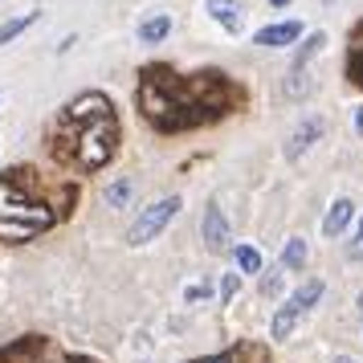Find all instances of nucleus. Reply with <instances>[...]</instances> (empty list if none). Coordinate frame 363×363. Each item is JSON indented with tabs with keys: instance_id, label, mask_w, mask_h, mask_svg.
I'll list each match as a JSON object with an SVG mask.
<instances>
[{
	"instance_id": "nucleus-13",
	"label": "nucleus",
	"mask_w": 363,
	"mask_h": 363,
	"mask_svg": "<svg viewBox=\"0 0 363 363\" xmlns=\"http://www.w3.org/2000/svg\"><path fill=\"white\" fill-rule=\"evenodd\" d=\"M302 262H306V241H302V237H294V241H286L281 265H286V269H302Z\"/></svg>"
},
{
	"instance_id": "nucleus-4",
	"label": "nucleus",
	"mask_w": 363,
	"mask_h": 363,
	"mask_svg": "<svg viewBox=\"0 0 363 363\" xmlns=\"http://www.w3.org/2000/svg\"><path fill=\"white\" fill-rule=\"evenodd\" d=\"M176 213H180V196L155 200L151 208H143V213H139V220H135L131 233H127V241H131V245H147L151 237H160V233H164V225H167Z\"/></svg>"
},
{
	"instance_id": "nucleus-17",
	"label": "nucleus",
	"mask_w": 363,
	"mask_h": 363,
	"mask_svg": "<svg viewBox=\"0 0 363 363\" xmlns=\"http://www.w3.org/2000/svg\"><path fill=\"white\" fill-rule=\"evenodd\" d=\"M127 200H131V184L127 180H118L106 188V204H127Z\"/></svg>"
},
{
	"instance_id": "nucleus-25",
	"label": "nucleus",
	"mask_w": 363,
	"mask_h": 363,
	"mask_svg": "<svg viewBox=\"0 0 363 363\" xmlns=\"http://www.w3.org/2000/svg\"><path fill=\"white\" fill-rule=\"evenodd\" d=\"M335 363H359V359H351V355H339V359H335Z\"/></svg>"
},
{
	"instance_id": "nucleus-15",
	"label": "nucleus",
	"mask_w": 363,
	"mask_h": 363,
	"mask_svg": "<svg viewBox=\"0 0 363 363\" xmlns=\"http://www.w3.org/2000/svg\"><path fill=\"white\" fill-rule=\"evenodd\" d=\"M33 21H37V13H25V17H17V21H4V25H0V45H4V41H13L17 33H25Z\"/></svg>"
},
{
	"instance_id": "nucleus-5",
	"label": "nucleus",
	"mask_w": 363,
	"mask_h": 363,
	"mask_svg": "<svg viewBox=\"0 0 363 363\" xmlns=\"http://www.w3.org/2000/svg\"><path fill=\"white\" fill-rule=\"evenodd\" d=\"M318 298H323V281H306L302 290H294V294H290V302H286V306L274 314V327H269V330H274V339H290L294 323H298L306 311H311Z\"/></svg>"
},
{
	"instance_id": "nucleus-2",
	"label": "nucleus",
	"mask_w": 363,
	"mask_h": 363,
	"mask_svg": "<svg viewBox=\"0 0 363 363\" xmlns=\"http://www.w3.org/2000/svg\"><path fill=\"white\" fill-rule=\"evenodd\" d=\"M115 151H118V115L106 94L90 90L62 111L57 127H53V155L57 160L82 167V172H99L115 160Z\"/></svg>"
},
{
	"instance_id": "nucleus-19",
	"label": "nucleus",
	"mask_w": 363,
	"mask_h": 363,
	"mask_svg": "<svg viewBox=\"0 0 363 363\" xmlns=\"http://www.w3.org/2000/svg\"><path fill=\"white\" fill-rule=\"evenodd\" d=\"M347 257H355V262L363 257V220H359V229H355V237H351V245H347Z\"/></svg>"
},
{
	"instance_id": "nucleus-24",
	"label": "nucleus",
	"mask_w": 363,
	"mask_h": 363,
	"mask_svg": "<svg viewBox=\"0 0 363 363\" xmlns=\"http://www.w3.org/2000/svg\"><path fill=\"white\" fill-rule=\"evenodd\" d=\"M355 131L363 135V106H359V111H355Z\"/></svg>"
},
{
	"instance_id": "nucleus-10",
	"label": "nucleus",
	"mask_w": 363,
	"mask_h": 363,
	"mask_svg": "<svg viewBox=\"0 0 363 363\" xmlns=\"http://www.w3.org/2000/svg\"><path fill=\"white\" fill-rule=\"evenodd\" d=\"M208 13H213L229 33H237L241 29V4L237 0H208Z\"/></svg>"
},
{
	"instance_id": "nucleus-7",
	"label": "nucleus",
	"mask_w": 363,
	"mask_h": 363,
	"mask_svg": "<svg viewBox=\"0 0 363 363\" xmlns=\"http://www.w3.org/2000/svg\"><path fill=\"white\" fill-rule=\"evenodd\" d=\"M225 241H229V220H225V213L216 204H208V213H204V245L225 249Z\"/></svg>"
},
{
	"instance_id": "nucleus-16",
	"label": "nucleus",
	"mask_w": 363,
	"mask_h": 363,
	"mask_svg": "<svg viewBox=\"0 0 363 363\" xmlns=\"http://www.w3.org/2000/svg\"><path fill=\"white\" fill-rule=\"evenodd\" d=\"M237 265H241L245 274H262V253H257L253 245H241L237 249Z\"/></svg>"
},
{
	"instance_id": "nucleus-8",
	"label": "nucleus",
	"mask_w": 363,
	"mask_h": 363,
	"mask_svg": "<svg viewBox=\"0 0 363 363\" xmlns=\"http://www.w3.org/2000/svg\"><path fill=\"white\" fill-rule=\"evenodd\" d=\"M318 135H323V118H306V123H302V127L290 135V143H286V155H290V160H298V155L311 147Z\"/></svg>"
},
{
	"instance_id": "nucleus-20",
	"label": "nucleus",
	"mask_w": 363,
	"mask_h": 363,
	"mask_svg": "<svg viewBox=\"0 0 363 363\" xmlns=\"http://www.w3.org/2000/svg\"><path fill=\"white\" fill-rule=\"evenodd\" d=\"M233 294H237V274H229V278L220 281V302H229Z\"/></svg>"
},
{
	"instance_id": "nucleus-11",
	"label": "nucleus",
	"mask_w": 363,
	"mask_h": 363,
	"mask_svg": "<svg viewBox=\"0 0 363 363\" xmlns=\"http://www.w3.org/2000/svg\"><path fill=\"white\" fill-rule=\"evenodd\" d=\"M167 29H172V17H167V13H155V17H147L139 25V41H143V45H160L167 37Z\"/></svg>"
},
{
	"instance_id": "nucleus-1",
	"label": "nucleus",
	"mask_w": 363,
	"mask_h": 363,
	"mask_svg": "<svg viewBox=\"0 0 363 363\" xmlns=\"http://www.w3.org/2000/svg\"><path fill=\"white\" fill-rule=\"evenodd\" d=\"M139 106L155 131H192L241 106V90L220 69L176 74L172 66H147L139 74Z\"/></svg>"
},
{
	"instance_id": "nucleus-9",
	"label": "nucleus",
	"mask_w": 363,
	"mask_h": 363,
	"mask_svg": "<svg viewBox=\"0 0 363 363\" xmlns=\"http://www.w3.org/2000/svg\"><path fill=\"white\" fill-rule=\"evenodd\" d=\"M347 78L363 86V21L351 29V45H347Z\"/></svg>"
},
{
	"instance_id": "nucleus-21",
	"label": "nucleus",
	"mask_w": 363,
	"mask_h": 363,
	"mask_svg": "<svg viewBox=\"0 0 363 363\" xmlns=\"http://www.w3.org/2000/svg\"><path fill=\"white\" fill-rule=\"evenodd\" d=\"M184 298H188V302H200V298H208V286H188Z\"/></svg>"
},
{
	"instance_id": "nucleus-3",
	"label": "nucleus",
	"mask_w": 363,
	"mask_h": 363,
	"mask_svg": "<svg viewBox=\"0 0 363 363\" xmlns=\"http://www.w3.org/2000/svg\"><path fill=\"white\" fill-rule=\"evenodd\" d=\"M57 204L37 192V172H4L0 176V241H33L57 225Z\"/></svg>"
},
{
	"instance_id": "nucleus-18",
	"label": "nucleus",
	"mask_w": 363,
	"mask_h": 363,
	"mask_svg": "<svg viewBox=\"0 0 363 363\" xmlns=\"http://www.w3.org/2000/svg\"><path fill=\"white\" fill-rule=\"evenodd\" d=\"M241 359H245V343L225 351V355H208V359H196V363H241Z\"/></svg>"
},
{
	"instance_id": "nucleus-27",
	"label": "nucleus",
	"mask_w": 363,
	"mask_h": 363,
	"mask_svg": "<svg viewBox=\"0 0 363 363\" xmlns=\"http://www.w3.org/2000/svg\"><path fill=\"white\" fill-rule=\"evenodd\" d=\"M359 311H363V294H359Z\"/></svg>"
},
{
	"instance_id": "nucleus-26",
	"label": "nucleus",
	"mask_w": 363,
	"mask_h": 363,
	"mask_svg": "<svg viewBox=\"0 0 363 363\" xmlns=\"http://www.w3.org/2000/svg\"><path fill=\"white\" fill-rule=\"evenodd\" d=\"M269 4H274V9H281V4H290V0H269Z\"/></svg>"
},
{
	"instance_id": "nucleus-6",
	"label": "nucleus",
	"mask_w": 363,
	"mask_h": 363,
	"mask_svg": "<svg viewBox=\"0 0 363 363\" xmlns=\"http://www.w3.org/2000/svg\"><path fill=\"white\" fill-rule=\"evenodd\" d=\"M298 33H302V25H298V21H281V25H269V29H262V33L253 37V45H269V50H278V45H290V41H298Z\"/></svg>"
},
{
	"instance_id": "nucleus-22",
	"label": "nucleus",
	"mask_w": 363,
	"mask_h": 363,
	"mask_svg": "<svg viewBox=\"0 0 363 363\" xmlns=\"http://www.w3.org/2000/svg\"><path fill=\"white\" fill-rule=\"evenodd\" d=\"M278 274H269V278H265V286H262V290H265V294H278Z\"/></svg>"
},
{
	"instance_id": "nucleus-14",
	"label": "nucleus",
	"mask_w": 363,
	"mask_h": 363,
	"mask_svg": "<svg viewBox=\"0 0 363 363\" xmlns=\"http://www.w3.org/2000/svg\"><path fill=\"white\" fill-rule=\"evenodd\" d=\"M323 45H327V37H323V33H311V37H306V45H302V50H298V57H294V69H306V62H311V57L323 50Z\"/></svg>"
},
{
	"instance_id": "nucleus-23",
	"label": "nucleus",
	"mask_w": 363,
	"mask_h": 363,
	"mask_svg": "<svg viewBox=\"0 0 363 363\" xmlns=\"http://www.w3.org/2000/svg\"><path fill=\"white\" fill-rule=\"evenodd\" d=\"M50 363H90V359H82V355H57V359H50Z\"/></svg>"
},
{
	"instance_id": "nucleus-12",
	"label": "nucleus",
	"mask_w": 363,
	"mask_h": 363,
	"mask_svg": "<svg viewBox=\"0 0 363 363\" xmlns=\"http://www.w3.org/2000/svg\"><path fill=\"white\" fill-rule=\"evenodd\" d=\"M351 208H355L351 200H335L330 213H327V220H323V233H327V237H339V233L347 229V220H351Z\"/></svg>"
}]
</instances>
